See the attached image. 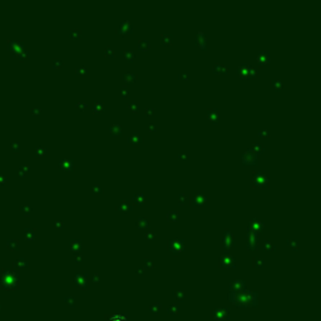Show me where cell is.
Masks as SVG:
<instances>
[{
	"label": "cell",
	"instance_id": "cell-1",
	"mask_svg": "<svg viewBox=\"0 0 321 321\" xmlns=\"http://www.w3.org/2000/svg\"><path fill=\"white\" fill-rule=\"evenodd\" d=\"M252 181L256 187H266L268 184V177L262 172H255L252 174Z\"/></svg>",
	"mask_w": 321,
	"mask_h": 321
},
{
	"label": "cell",
	"instance_id": "cell-2",
	"mask_svg": "<svg viewBox=\"0 0 321 321\" xmlns=\"http://www.w3.org/2000/svg\"><path fill=\"white\" fill-rule=\"evenodd\" d=\"M264 227H265L264 221H261L260 218L255 217V218L251 220L250 223L247 225V230L253 231V232H256V233H260V232L262 233V232H264Z\"/></svg>",
	"mask_w": 321,
	"mask_h": 321
},
{
	"label": "cell",
	"instance_id": "cell-3",
	"mask_svg": "<svg viewBox=\"0 0 321 321\" xmlns=\"http://www.w3.org/2000/svg\"><path fill=\"white\" fill-rule=\"evenodd\" d=\"M183 240L181 239H173V240H170L168 241V248L172 251L173 253H179L183 251Z\"/></svg>",
	"mask_w": 321,
	"mask_h": 321
},
{
	"label": "cell",
	"instance_id": "cell-4",
	"mask_svg": "<svg viewBox=\"0 0 321 321\" xmlns=\"http://www.w3.org/2000/svg\"><path fill=\"white\" fill-rule=\"evenodd\" d=\"M241 162H242L243 164H257L258 163V157L255 153H252L250 149H247L242 156H241Z\"/></svg>",
	"mask_w": 321,
	"mask_h": 321
},
{
	"label": "cell",
	"instance_id": "cell-5",
	"mask_svg": "<svg viewBox=\"0 0 321 321\" xmlns=\"http://www.w3.org/2000/svg\"><path fill=\"white\" fill-rule=\"evenodd\" d=\"M127 142L129 144H132V146H139L143 142V136L139 134L138 132H133L127 136Z\"/></svg>",
	"mask_w": 321,
	"mask_h": 321
},
{
	"label": "cell",
	"instance_id": "cell-6",
	"mask_svg": "<svg viewBox=\"0 0 321 321\" xmlns=\"http://www.w3.org/2000/svg\"><path fill=\"white\" fill-rule=\"evenodd\" d=\"M132 30H133V23L130 20H123L119 24L117 32L119 34H129V33H132Z\"/></svg>",
	"mask_w": 321,
	"mask_h": 321
},
{
	"label": "cell",
	"instance_id": "cell-7",
	"mask_svg": "<svg viewBox=\"0 0 321 321\" xmlns=\"http://www.w3.org/2000/svg\"><path fill=\"white\" fill-rule=\"evenodd\" d=\"M223 245H225L226 248H230L231 246L234 245V236L230 230H225V233H223Z\"/></svg>",
	"mask_w": 321,
	"mask_h": 321
},
{
	"label": "cell",
	"instance_id": "cell-8",
	"mask_svg": "<svg viewBox=\"0 0 321 321\" xmlns=\"http://www.w3.org/2000/svg\"><path fill=\"white\" fill-rule=\"evenodd\" d=\"M196 40H197V45L201 48L202 50H206L207 48V36H206V33L205 32H197L196 34Z\"/></svg>",
	"mask_w": 321,
	"mask_h": 321
},
{
	"label": "cell",
	"instance_id": "cell-9",
	"mask_svg": "<svg viewBox=\"0 0 321 321\" xmlns=\"http://www.w3.org/2000/svg\"><path fill=\"white\" fill-rule=\"evenodd\" d=\"M117 209L123 213H127L129 211H132V203H130L128 199H122V201L118 202V205H117Z\"/></svg>",
	"mask_w": 321,
	"mask_h": 321
},
{
	"label": "cell",
	"instance_id": "cell-10",
	"mask_svg": "<svg viewBox=\"0 0 321 321\" xmlns=\"http://www.w3.org/2000/svg\"><path fill=\"white\" fill-rule=\"evenodd\" d=\"M207 118H208L213 124L218 123V118H220V113L217 108H208L207 109Z\"/></svg>",
	"mask_w": 321,
	"mask_h": 321
},
{
	"label": "cell",
	"instance_id": "cell-11",
	"mask_svg": "<svg viewBox=\"0 0 321 321\" xmlns=\"http://www.w3.org/2000/svg\"><path fill=\"white\" fill-rule=\"evenodd\" d=\"M256 60L260 65H266L270 61V51H260L256 57Z\"/></svg>",
	"mask_w": 321,
	"mask_h": 321
},
{
	"label": "cell",
	"instance_id": "cell-12",
	"mask_svg": "<svg viewBox=\"0 0 321 321\" xmlns=\"http://www.w3.org/2000/svg\"><path fill=\"white\" fill-rule=\"evenodd\" d=\"M212 72L215 74H227L228 73V68L222 63H215L212 65Z\"/></svg>",
	"mask_w": 321,
	"mask_h": 321
},
{
	"label": "cell",
	"instance_id": "cell-13",
	"mask_svg": "<svg viewBox=\"0 0 321 321\" xmlns=\"http://www.w3.org/2000/svg\"><path fill=\"white\" fill-rule=\"evenodd\" d=\"M122 80L126 84H130V83H134L137 80V75L136 73H132V72H124L122 74Z\"/></svg>",
	"mask_w": 321,
	"mask_h": 321
},
{
	"label": "cell",
	"instance_id": "cell-14",
	"mask_svg": "<svg viewBox=\"0 0 321 321\" xmlns=\"http://www.w3.org/2000/svg\"><path fill=\"white\" fill-rule=\"evenodd\" d=\"M206 201H207L206 196L201 192L195 193V196H193V203H195L196 206H203L206 203Z\"/></svg>",
	"mask_w": 321,
	"mask_h": 321
},
{
	"label": "cell",
	"instance_id": "cell-15",
	"mask_svg": "<svg viewBox=\"0 0 321 321\" xmlns=\"http://www.w3.org/2000/svg\"><path fill=\"white\" fill-rule=\"evenodd\" d=\"M248 149H250L251 152H252V153H255V154L257 156V154L264 153V152H265V147H264V144H262V143L256 142V143H253L252 146H251V148H248Z\"/></svg>",
	"mask_w": 321,
	"mask_h": 321
},
{
	"label": "cell",
	"instance_id": "cell-16",
	"mask_svg": "<svg viewBox=\"0 0 321 321\" xmlns=\"http://www.w3.org/2000/svg\"><path fill=\"white\" fill-rule=\"evenodd\" d=\"M59 166L64 171H73L74 168V162L72 159H60Z\"/></svg>",
	"mask_w": 321,
	"mask_h": 321
},
{
	"label": "cell",
	"instance_id": "cell-17",
	"mask_svg": "<svg viewBox=\"0 0 321 321\" xmlns=\"http://www.w3.org/2000/svg\"><path fill=\"white\" fill-rule=\"evenodd\" d=\"M248 67H250V65H248L247 63H242V64H240L239 67H237V74L240 75V77H242V78H247V70H248Z\"/></svg>",
	"mask_w": 321,
	"mask_h": 321
},
{
	"label": "cell",
	"instance_id": "cell-18",
	"mask_svg": "<svg viewBox=\"0 0 321 321\" xmlns=\"http://www.w3.org/2000/svg\"><path fill=\"white\" fill-rule=\"evenodd\" d=\"M161 41L164 45H171L173 43V35L171 33H163L161 35Z\"/></svg>",
	"mask_w": 321,
	"mask_h": 321
},
{
	"label": "cell",
	"instance_id": "cell-19",
	"mask_svg": "<svg viewBox=\"0 0 321 321\" xmlns=\"http://www.w3.org/2000/svg\"><path fill=\"white\" fill-rule=\"evenodd\" d=\"M132 199H133V202L136 203V205H139V206L144 205V202H146V197H144V195H143V193H141V192L134 193Z\"/></svg>",
	"mask_w": 321,
	"mask_h": 321
},
{
	"label": "cell",
	"instance_id": "cell-20",
	"mask_svg": "<svg viewBox=\"0 0 321 321\" xmlns=\"http://www.w3.org/2000/svg\"><path fill=\"white\" fill-rule=\"evenodd\" d=\"M148 226H149V221H148L147 217H139V218H137V227L141 230H146L148 228Z\"/></svg>",
	"mask_w": 321,
	"mask_h": 321
},
{
	"label": "cell",
	"instance_id": "cell-21",
	"mask_svg": "<svg viewBox=\"0 0 321 321\" xmlns=\"http://www.w3.org/2000/svg\"><path fill=\"white\" fill-rule=\"evenodd\" d=\"M109 133L112 136H119V134H122V127L119 124H112L109 127Z\"/></svg>",
	"mask_w": 321,
	"mask_h": 321
},
{
	"label": "cell",
	"instance_id": "cell-22",
	"mask_svg": "<svg viewBox=\"0 0 321 321\" xmlns=\"http://www.w3.org/2000/svg\"><path fill=\"white\" fill-rule=\"evenodd\" d=\"M104 112V103L103 102H95L93 104V113H103Z\"/></svg>",
	"mask_w": 321,
	"mask_h": 321
},
{
	"label": "cell",
	"instance_id": "cell-23",
	"mask_svg": "<svg viewBox=\"0 0 321 321\" xmlns=\"http://www.w3.org/2000/svg\"><path fill=\"white\" fill-rule=\"evenodd\" d=\"M188 202H189L188 196L186 195V193H179L178 195V205L179 206H186V205H188Z\"/></svg>",
	"mask_w": 321,
	"mask_h": 321
},
{
	"label": "cell",
	"instance_id": "cell-24",
	"mask_svg": "<svg viewBox=\"0 0 321 321\" xmlns=\"http://www.w3.org/2000/svg\"><path fill=\"white\" fill-rule=\"evenodd\" d=\"M179 218V213L177 211H168L167 212V221L170 222H176Z\"/></svg>",
	"mask_w": 321,
	"mask_h": 321
},
{
	"label": "cell",
	"instance_id": "cell-25",
	"mask_svg": "<svg viewBox=\"0 0 321 321\" xmlns=\"http://www.w3.org/2000/svg\"><path fill=\"white\" fill-rule=\"evenodd\" d=\"M149 47H151V44H149V41L148 40H138V49L139 50H143V51H146V50H148L149 49Z\"/></svg>",
	"mask_w": 321,
	"mask_h": 321
},
{
	"label": "cell",
	"instance_id": "cell-26",
	"mask_svg": "<svg viewBox=\"0 0 321 321\" xmlns=\"http://www.w3.org/2000/svg\"><path fill=\"white\" fill-rule=\"evenodd\" d=\"M271 87L275 89V91H281L282 87H284V84H282L281 79H274V80L271 82Z\"/></svg>",
	"mask_w": 321,
	"mask_h": 321
},
{
	"label": "cell",
	"instance_id": "cell-27",
	"mask_svg": "<svg viewBox=\"0 0 321 321\" xmlns=\"http://www.w3.org/2000/svg\"><path fill=\"white\" fill-rule=\"evenodd\" d=\"M257 74H258V68H256V67H248V70H247V78H255V77H257Z\"/></svg>",
	"mask_w": 321,
	"mask_h": 321
},
{
	"label": "cell",
	"instance_id": "cell-28",
	"mask_svg": "<svg viewBox=\"0 0 321 321\" xmlns=\"http://www.w3.org/2000/svg\"><path fill=\"white\" fill-rule=\"evenodd\" d=\"M128 108L130 109V112L137 113L138 110H139V103L136 102V101H130V102L128 103Z\"/></svg>",
	"mask_w": 321,
	"mask_h": 321
},
{
	"label": "cell",
	"instance_id": "cell-29",
	"mask_svg": "<svg viewBox=\"0 0 321 321\" xmlns=\"http://www.w3.org/2000/svg\"><path fill=\"white\" fill-rule=\"evenodd\" d=\"M123 57H124V59H126V60L133 61V59H134V53H133L132 50H124V51H123Z\"/></svg>",
	"mask_w": 321,
	"mask_h": 321
},
{
	"label": "cell",
	"instance_id": "cell-30",
	"mask_svg": "<svg viewBox=\"0 0 321 321\" xmlns=\"http://www.w3.org/2000/svg\"><path fill=\"white\" fill-rule=\"evenodd\" d=\"M75 73L79 74V75H87L88 69H87V67H84V65H79V67L75 68Z\"/></svg>",
	"mask_w": 321,
	"mask_h": 321
},
{
	"label": "cell",
	"instance_id": "cell-31",
	"mask_svg": "<svg viewBox=\"0 0 321 321\" xmlns=\"http://www.w3.org/2000/svg\"><path fill=\"white\" fill-rule=\"evenodd\" d=\"M91 191L94 193V195H102V193H103V187L101 184H93L92 188H91Z\"/></svg>",
	"mask_w": 321,
	"mask_h": 321
},
{
	"label": "cell",
	"instance_id": "cell-32",
	"mask_svg": "<svg viewBox=\"0 0 321 321\" xmlns=\"http://www.w3.org/2000/svg\"><path fill=\"white\" fill-rule=\"evenodd\" d=\"M262 248H264L265 251H270V250H276V247L274 246V245H272L270 241L268 240H266V241H264V243H262Z\"/></svg>",
	"mask_w": 321,
	"mask_h": 321
},
{
	"label": "cell",
	"instance_id": "cell-33",
	"mask_svg": "<svg viewBox=\"0 0 321 321\" xmlns=\"http://www.w3.org/2000/svg\"><path fill=\"white\" fill-rule=\"evenodd\" d=\"M104 55H105V57H108V58H113V57H114V50H113V48L110 45H107L104 48Z\"/></svg>",
	"mask_w": 321,
	"mask_h": 321
},
{
	"label": "cell",
	"instance_id": "cell-34",
	"mask_svg": "<svg viewBox=\"0 0 321 321\" xmlns=\"http://www.w3.org/2000/svg\"><path fill=\"white\" fill-rule=\"evenodd\" d=\"M82 34V30L78 29V28H75V29H72L70 33H69V35H70V38H73V39H77V38L80 36Z\"/></svg>",
	"mask_w": 321,
	"mask_h": 321
},
{
	"label": "cell",
	"instance_id": "cell-35",
	"mask_svg": "<svg viewBox=\"0 0 321 321\" xmlns=\"http://www.w3.org/2000/svg\"><path fill=\"white\" fill-rule=\"evenodd\" d=\"M247 247L250 248V250H256L257 248V239H248Z\"/></svg>",
	"mask_w": 321,
	"mask_h": 321
},
{
	"label": "cell",
	"instance_id": "cell-36",
	"mask_svg": "<svg viewBox=\"0 0 321 321\" xmlns=\"http://www.w3.org/2000/svg\"><path fill=\"white\" fill-rule=\"evenodd\" d=\"M70 246H72V248H73L74 251H78V250H80L82 242L79 240H74V241H72V242H70Z\"/></svg>",
	"mask_w": 321,
	"mask_h": 321
},
{
	"label": "cell",
	"instance_id": "cell-37",
	"mask_svg": "<svg viewBox=\"0 0 321 321\" xmlns=\"http://www.w3.org/2000/svg\"><path fill=\"white\" fill-rule=\"evenodd\" d=\"M128 94H129V91H128V88H127V85H122V87H120V95L124 97V98H127Z\"/></svg>",
	"mask_w": 321,
	"mask_h": 321
},
{
	"label": "cell",
	"instance_id": "cell-38",
	"mask_svg": "<svg viewBox=\"0 0 321 321\" xmlns=\"http://www.w3.org/2000/svg\"><path fill=\"white\" fill-rule=\"evenodd\" d=\"M109 321H127V319L124 316H120V315H113L109 319Z\"/></svg>",
	"mask_w": 321,
	"mask_h": 321
},
{
	"label": "cell",
	"instance_id": "cell-39",
	"mask_svg": "<svg viewBox=\"0 0 321 321\" xmlns=\"http://www.w3.org/2000/svg\"><path fill=\"white\" fill-rule=\"evenodd\" d=\"M77 107L80 110H84V109H87L88 108V103L87 102H84V101H80V102H78L77 103Z\"/></svg>",
	"mask_w": 321,
	"mask_h": 321
},
{
	"label": "cell",
	"instance_id": "cell-40",
	"mask_svg": "<svg viewBox=\"0 0 321 321\" xmlns=\"http://www.w3.org/2000/svg\"><path fill=\"white\" fill-rule=\"evenodd\" d=\"M287 245L290 247H292V248H297V246H299V241L297 240H287Z\"/></svg>",
	"mask_w": 321,
	"mask_h": 321
},
{
	"label": "cell",
	"instance_id": "cell-41",
	"mask_svg": "<svg viewBox=\"0 0 321 321\" xmlns=\"http://www.w3.org/2000/svg\"><path fill=\"white\" fill-rule=\"evenodd\" d=\"M222 261H223V264H231V265H233V257H232V256H228V255L223 257Z\"/></svg>",
	"mask_w": 321,
	"mask_h": 321
},
{
	"label": "cell",
	"instance_id": "cell-42",
	"mask_svg": "<svg viewBox=\"0 0 321 321\" xmlns=\"http://www.w3.org/2000/svg\"><path fill=\"white\" fill-rule=\"evenodd\" d=\"M258 136L260 137H264V138H266V137H268L270 136V132H268L267 129H262V130H258Z\"/></svg>",
	"mask_w": 321,
	"mask_h": 321
},
{
	"label": "cell",
	"instance_id": "cell-43",
	"mask_svg": "<svg viewBox=\"0 0 321 321\" xmlns=\"http://www.w3.org/2000/svg\"><path fill=\"white\" fill-rule=\"evenodd\" d=\"M144 113H146V116H152L154 113V108L153 107H147L146 110H144Z\"/></svg>",
	"mask_w": 321,
	"mask_h": 321
},
{
	"label": "cell",
	"instance_id": "cell-44",
	"mask_svg": "<svg viewBox=\"0 0 321 321\" xmlns=\"http://www.w3.org/2000/svg\"><path fill=\"white\" fill-rule=\"evenodd\" d=\"M53 65L55 68H59V67H61V65H63V61H61L60 59H54L53 60Z\"/></svg>",
	"mask_w": 321,
	"mask_h": 321
},
{
	"label": "cell",
	"instance_id": "cell-45",
	"mask_svg": "<svg viewBox=\"0 0 321 321\" xmlns=\"http://www.w3.org/2000/svg\"><path fill=\"white\" fill-rule=\"evenodd\" d=\"M144 236H146V239H149V240H154V233L152 232V231H147V232H146V234H144Z\"/></svg>",
	"mask_w": 321,
	"mask_h": 321
},
{
	"label": "cell",
	"instance_id": "cell-46",
	"mask_svg": "<svg viewBox=\"0 0 321 321\" xmlns=\"http://www.w3.org/2000/svg\"><path fill=\"white\" fill-rule=\"evenodd\" d=\"M148 128H149V130H152V132H156V130H157V126L154 123H149V124H148Z\"/></svg>",
	"mask_w": 321,
	"mask_h": 321
},
{
	"label": "cell",
	"instance_id": "cell-47",
	"mask_svg": "<svg viewBox=\"0 0 321 321\" xmlns=\"http://www.w3.org/2000/svg\"><path fill=\"white\" fill-rule=\"evenodd\" d=\"M178 77L181 78V79H188V78H189V74H188V73H179Z\"/></svg>",
	"mask_w": 321,
	"mask_h": 321
},
{
	"label": "cell",
	"instance_id": "cell-48",
	"mask_svg": "<svg viewBox=\"0 0 321 321\" xmlns=\"http://www.w3.org/2000/svg\"><path fill=\"white\" fill-rule=\"evenodd\" d=\"M262 260H260V258H255V266H262Z\"/></svg>",
	"mask_w": 321,
	"mask_h": 321
},
{
	"label": "cell",
	"instance_id": "cell-49",
	"mask_svg": "<svg viewBox=\"0 0 321 321\" xmlns=\"http://www.w3.org/2000/svg\"><path fill=\"white\" fill-rule=\"evenodd\" d=\"M55 226H57V227H63V222H61V221H57V222H55Z\"/></svg>",
	"mask_w": 321,
	"mask_h": 321
},
{
	"label": "cell",
	"instance_id": "cell-50",
	"mask_svg": "<svg viewBox=\"0 0 321 321\" xmlns=\"http://www.w3.org/2000/svg\"><path fill=\"white\" fill-rule=\"evenodd\" d=\"M186 157H187V154H186V153H179L178 154V158H186Z\"/></svg>",
	"mask_w": 321,
	"mask_h": 321
},
{
	"label": "cell",
	"instance_id": "cell-51",
	"mask_svg": "<svg viewBox=\"0 0 321 321\" xmlns=\"http://www.w3.org/2000/svg\"><path fill=\"white\" fill-rule=\"evenodd\" d=\"M146 264L148 265V266H152V262H151L149 258H146Z\"/></svg>",
	"mask_w": 321,
	"mask_h": 321
}]
</instances>
